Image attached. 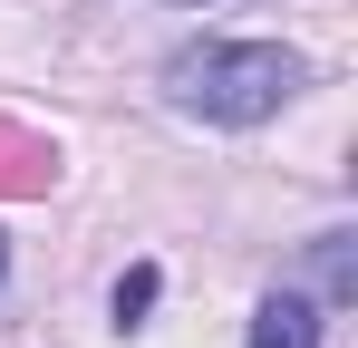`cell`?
<instances>
[{"label":"cell","instance_id":"277c9868","mask_svg":"<svg viewBox=\"0 0 358 348\" xmlns=\"http://www.w3.org/2000/svg\"><path fill=\"white\" fill-rule=\"evenodd\" d=\"M155 290H165V271H155V261H136V271L117 281V300H107V310H117V329H136V319L155 310Z\"/></svg>","mask_w":358,"mask_h":348},{"label":"cell","instance_id":"7a4b0ae2","mask_svg":"<svg viewBox=\"0 0 358 348\" xmlns=\"http://www.w3.org/2000/svg\"><path fill=\"white\" fill-rule=\"evenodd\" d=\"M320 329H329V319H320L310 290H271V300L252 310V339L242 348H320Z\"/></svg>","mask_w":358,"mask_h":348},{"label":"cell","instance_id":"3957f363","mask_svg":"<svg viewBox=\"0 0 358 348\" xmlns=\"http://www.w3.org/2000/svg\"><path fill=\"white\" fill-rule=\"evenodd\" d=\"M310 300H320V310H349L358 300V232H320V242H310Z\"/></svg>","mask_w":358,"mask_h":348},{"label":"cell","instance_id":"5b68a950","mask_svg":"<svg viewBox=\"0 0 358 348\" xmlns=\"http://www.w3.org/2000/svg\"><path fill=\"white\" fill-rule=\"evenodd\" d=\"M0 271H10V242H0Z\"/></svg>","mask_w":358,"mask_h":348},{"label":"cell","instance_id":"6da1fadb","mask_svg":"<svg viewBox=\"0 0 358 348\" xmlns=\"http://www.w3.org/2000/svg\"><path fill=\"white\" fill-rule=\"evenodd\" d=\"M300 68L291 49H271V39H184L165 58V97L184 116H203V126H262V116H281L300 97Z\"/></svg>","mask_w":358,"mask_h":348}]
</instances>
